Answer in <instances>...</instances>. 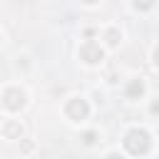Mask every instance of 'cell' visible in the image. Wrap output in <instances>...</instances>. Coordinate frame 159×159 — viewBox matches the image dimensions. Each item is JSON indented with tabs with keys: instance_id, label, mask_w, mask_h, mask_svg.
Returning a JSON list of instances; mask_svg holds the SVG:
<instances>
[{
	"instance_id": "cell-10",
	"label": "cell",
	"mask_w": 159,
	"mask_h": 159,
	"mask_svg": "<svg viewBox=\"0 0 159 159\" xmlns=\"http://www.w3.org/2000/svg\"><path fill=\"white\" fill-rule=\"evenodd\" d=\"M152 112H154V114H159V102H154V104H152Z\"/></svg>"
},
{
	"instance_id": "cell-13",
	"label": "cell",
	"mask_w": 159,
	"mask_h": 159,
	"mask_svg": "<svg viewBox=\"0 0 159 159\" xmlns=\"http://www.w3.org/2000/svg\"><path fill=\"white\" fill-rule=\"evenodd\" d=\"M84 2H89V5H92V2H97V0H84Z\"/></svg>"
},
{
	"instance_id": "cell-3",
	"label": "cell",
	"mask_w": 159,
	"mask_h": 159,
	"mask_svg": "<svg viewBox=\"0 0 159 159\" xmlns=\"http://www.w3.org/2000/svg\"><path fill=\"white\" fill-rule=\"evenodd\" d=\"M80 57H82L84 62L94 65V62H99V60H102V47H99L97 42H84V45L80 47Z\"/></svg>"
},
{
	"instance_id": "cell-12",
	"label": "cell",
	"mask_w": 159,
	"mask_h": 159,
	"mask_svg": "<svg viewBox=\"0 0 159 159\" xmlns=\"http://www.w3.org/2000/svg\"><path fill=\"white\" fill-rule=\"evenodd\" d=\"M107 159H124V157H119V154H109Z\"/></svg>"
},
{
	"instance_id": "cell-9",
	"label": "cell",
	"mask_w": 159,
	"mask_h": 159,
	"mask_svg": "<svg viewBox=\"0 0 159 159\" xmlns=\"http://www.w3.org/2000/svg\"><path fill=\"white\" fill-rule=\"evenodd\" d=\"M97 142V134L94 132H84V144H94Z\"/></svg>"
},
{
	"instance_id": "cell-2",
	"label": "cell",
	"mask_w": 159,
	"mask_h": 159,
	"mask_svg": "<svg viewBox=\"0 0 159 159\" xmlns=\"http://www.w3.org/2000/svg\"><path fill=\"white\" fill-rule=\"evenodd\" d=\"M2 104L7 107V109H20L22 104H25V92L22 89H17V87H12V89H7L5 94H2Z\"/></svg>"
},
{
	"instance_id": "cell-8",
	"label": "cell",
	"mask_w": 159,
	"mask_h": 159,
	"mask_svg": "<svg viewBox=\"0 0 159 159\" xmlns=\"http://www.w3.org/2000/svg\"><path fill=\"white\" fill-rule=\"evenodd\" d=\"M117 37H119L117 30H109V32H107V42H109V45H117Z\"/></svg>"
},
{
	"instance_id": "cell-7",
	"label": "cell",
	"mask_w": 159,
	"mask_h": 159,
	"mask_svg": "<svg viewBox=\"0 0 159 159\" xmlns=\"http://www.w3.org/2000/svg\"><path fill=\"white\" fill-rule=\"evenodd\" d=\"M154 5V0H134V7L137 10H149Z\"/></svg>"
},
{
	"instance_id": "cell-5",
	"label": "cell",
	"mask_w": 159,
	"mask_h": 159,
	"mask_svg": "<svg viewBox=\"0 0 159 159\" xmlns=\"http://www.w3.org/2000/svg\"><path fill=\"white\" fill-rule=\"evenodd\" d=\"M144 92V84H142V80H132L129 84H127V97H139Z\"/></svg>"
},
{
	"instance_id": "cell-1",
	"label": "cell",
	"mask_w": 159,
	"mask_h": 159,
	"mask_svg": "<svg viewBox=\"0 0 159 159\" xmlns=\"http://www.w3.org/2000/svg\"><path fill=\"white\" fill-rule=\"evenodd\" d=\"M149 134L144 129H129L127 137H124V147L132 152V154H147L149 152Z\"/></svg>"
},
{
	"instance_id": "cell-6",
	"label": "cell",
	"mask_w": 159,
	"mask_h": 159,
	"mask_svg": "<svg viewBox=\"0 0 159 159\" xmlns=\"http://www.w3.org/2000/svg\"><path fill=\"white\" fill-rule=\"evenodd\" d=\"M2 132H5V134H7L10 139H20V134H22V127H20L17 122H7Z\"/></svg>"
},
{
	"instance_id": "cell-4",
	"label": "cell",
	"mask_w": 159,
	"mask_h": 159,
	"mask_svg": "<svg viewBox=\"0 0 159 159\" xmlns=\"http://www.w3.org/2000/svg\"><path fill=\"white\" fill-rule=\"evenodd\" d=\"M65 112H67V117H72V119H84L87 112H89V107H87L84 99H70L67 107H65Z\"/></svg>"
},
{
	"instance_id": "cell-11",
	"label": "cell",
	"mask_w": 159,
	"mask_h": 159,
	"mask_svg": "<svg viewBox=\"0 0 159 159\" xmlns=\"http://www.w3.org/2000/svg\"><path fill=\"white\" fill-rule=\"evenodd\" d=\"M154 62H157V65H159V47H157V50H154Z\"/></svg>"
}]
</instances>
